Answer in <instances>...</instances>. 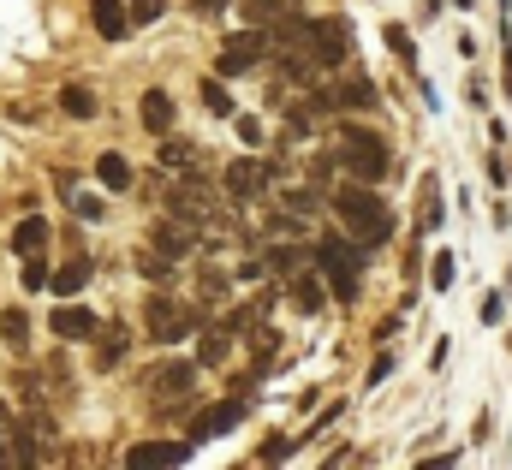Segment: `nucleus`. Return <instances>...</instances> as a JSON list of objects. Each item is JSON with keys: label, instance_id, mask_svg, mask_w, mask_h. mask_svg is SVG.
<instances>
[{"label": "nucleus", "instance_id": "f257e3e1", "mask_svg": "<svg viewBox=\"0 0 512 470\" xmlns=\"http://www.w3.org/2000/svg\"><path fill=\"white\" fill-rule=\"evenodd\" d=\"M334 209H340L346 233L358 238V244H387V238H393V209H387L370 185H352V191H340V197H334Z\"/></svg>", "mask_w": 512, "mask_h": 470}, {"label": "nucleus", "instance_id": "f03ea898", "mask_svg": "<svg viewBox=\"0 0 512 470\" xmlns=\"http://www.w3.org/2000/svg\"><path fill=\"white\" fill-rule=\"evenodd\" d=\"M364 250H352L346 238H322L316 244V268L328 274V286H334V298L340 304H358V292H364Z\"/></svg>", "mask_w": 512, "mask_h": 470}, {"label": "nucleus", "instance_id": "7ed1b4c3", "mask_svg": "<svg viewBox=\"0 0 512 470\" xmlns=\"http://www.w3.org/2000/svg\"><path fill=\"white\" fill-rule=\"evenodd\" d=\"M340 167L352 173V179H364V185H376V179H387V143L376 137V131H364V125H346L340 131Z\"/></svg>", "mask_w": 512, "mask_h": 470}, {"label": "nucleus", "instance_id": "20e7f679", "mask_svg": "<svg viewBox=\"0 0 512 470\" xmlns=\"http://www.w3.org/2000/svg\"><path fill=\"white\" fill-rule=\"evenodd\" d=\"M197 328H203V304L149 298V334H155L161 346H173V340H185V334H197Z\"/></svg>", "mask_w": 512, "mask_h": 470}, {"label": "nucleus", "instance_id": "39448f33", "mask_svg": "<svg viewBox=\"0 0 512 470\" xmlns=\"http://www.w3.org/2000/svg\"><path fill=\"white\" fill-rule=\"evenodd\" d=\"M268 30H239V36H227L221 42V60H215V72L221 78H245V72H256V60H268Z\"/></svg>", "mask_w": 512, "mask_h": 470}, {"label": "nucleus", "instance_id": "423d86ee", "mask_svg": "<svg viewBox=\"0 0 512 470\" xmlns=\"http://www.w3.org/2000/svg\"><path fill=\"white\" fill-rule=\"evenodd\" d=\"M149 393L161 399V411H185L191 393H197V369H191V363H161V369L149 375Z\"/></svg>", "mask_w": 512, "mask_h": 470}, {"label": "nucleus", "instance_id": "0eeeda50", "mask_svg": "<svg viewBox=\"0 0 512 470\" xmlns=\"http://www.w3.org/2000/svg\"><path fill=\"white\" fill-rule=\"evenodd\" d=\"M239 417H245V399H239V393H227V399H221L215 411H203V417L191 423V435H185V441H191V447H203V441H215V435H227V429H233Z\"/></svg>", "mask_w": 512, "mask_h": 470}, {"label": "nucleus", "instance_id": "6e6552de", "mask_svg": "<svg viewBox=\"0 0 512 470\" xmlns=\"http://www.w3.org/2000/svg\"><path fill=\"white\" fill-rule=\"evenodd\" d=\"M197 447L191 441H143V447H131L126 453V465L131 470H149V465H185Z\"/></svg>", "mask_w": 512, "mask_h": 470}, {"label": "nucleus", "instance_id": "1a4fd4ad", "mask_svg": "<svg viewBox=\"0 0 512 470\" xmlns=\"http://www.w3.org/2000/svg\"><path fill=\"white\" fill-rule=\"evenodd\" d=\"M209 203H215V191H209L203 179H191V173H185V185L167 197V215H179V221H203V215H209Z\"/></svg>", "mask_w": 512, "mask_h": 470}, {"label": "nucleus", "instance_id": "9d476101", "mask_svg": "<svg viewBox=\"0 0 512 470\" xmlns=\"http://www.w3.org/2000/svg\"><path fill=\"white\" fill-rule=\"evenodd\" d=\"M48 328H54V340H96V316L84 310V304H60L54 316H48Z\"/></svg>", "mask_w": 512, "mask_h": 470}, {"label": "nucleus", "instance_id": "9b49d317", "mask_svg": "<svg viewBox=\"0 0 512 470\" xmlns=\"http://www.w3.org/2000/svg\"><path fill=\"white\" fill-rule=\"evenodd\" d=\"M155 250H161V256H173V262H179V256H191V250H197V221L167 215V221L155 227Z\"/></svg>", "mask_w": 512, "mask_h": 470}, {"label": "nucleus", "instance_id": "f8f14e48", "mask_svg": "<svg viewBox=\"0 0 512 470\" xmlns=\"http://www.w3.org/2000/svg\"><path fill=\"white\" fill-rule=\"evenodd\" d=\"M268 179H274V167H268V161H233V167H227V191H233L239 203H251Z\"/></svg>", "mask_w": 512, "mask_h": 470}, {"label": "nucleus", "instance_id": "ddd939ff", "mask_svg": "<svg viewBox=\"0 0 512 470\" xmlns=\"http://www.w3.org/2000/svg\"><path fill=\"white\" fill-rule=\"evenodd\" d=\"M90 18H96V36H108V42H126L131 36L126 0H90Z\"/></svg>", "mask_w": 512, "mask_h": 470}, {"label": "nucleus", "instance_id": "4468645a", "mask_svg": "<svg viewBox=\"0 0 512 470\" xmlns=\"http://www.w3.org/2000/svg\"><path fill=\"white\" fill-rule=\"evenodd\" d=\"M137 114H143V125H149L155 137H167V131H173V96H167V90H149V96L137 102Z\"/></svg>", "mask_w": 512, "mask_h": 470}, {"label": "nucleus", "instance_id": "2eb2a0df", "mask_svg": "<svg viewBox=\"0 0 512 470\" xmlns=\"http://www.w3.org/2000/svg\"><path fill=\"white\" fill-rule=\"evenodd\" d=\"M48 286H54L60 298H72V292H84V286H90V256H72L66 268H54V274H48Z\"/></svg>", "mask_w": 512, "mask_h": 470}, {"label": "nucleus", "instance_id": "dca6fc26", "mask_svg": "<svg viewBox=\"0 0 512 470\" xmlns=\"http://www.w3.org/2000/svg\"><path fill=\"white\" fill-rule=\"evenodd\" d=\"M12 250H18V256H36V250H48V221H42V215H24V221L12 227Z\"/></svg>", "mask_w": 512, "mask_h": 470}, {"label": "nucleus", "instance_id": "f3484780", "mask_svg": "<svg viewBox=\"0 0 512 470\" xmlns=\"http://www.w3.org/2000/svg\"><path fill=\"white\" fill-rule=\"evenodd\" d=\"M96 179L108 185V191H131V161L120 149H108V155H96Z\"/></svg>", "mask_w": 512, "mask_h": 470}, {"label": "nucleus", "instance_id": "a211bd4d", "mask_svg": "<svg viewBox=\"0 0 512 470\" xmlns=\"http://www.w3.org/2000/svg\"><path fill=\"white\" fill-rule=\"evenodd\" d=\"M328 96H334V108H376V84H370V78H346V84H334Z\"/></svg>", "mask_w": 512, "mask_h": 470}, {"label": "nucleus", "instance_id": "6ab92c4d", "mask_svg": "<svg viewBox=\"0 0 512 470\" xmlns=\"http://www.w3.org/2000/svg\"><path fill=\"white\" fill-rule=\"evenodd\" d=\"M60 114L66 119H96V90H90V84H66V90H60Z\"/></svg>", "mask_w": 512, "mask_h": 470}, {"label": "nucleus", "instance_id": "aec40b11", "mask_svg": "<svg viewBox=\"0 0 512 470\" xmlns=\"http://www.w3.org/2000/svg\"><path fill=\"white\" fill-rule=\"evenodd\" d=\"M227 352H233V328L221 322V328H209V334H203V346H197V357H203L209 369H221V363H227Z\"/></svg>", "mask_w": 512, "mask_h": 470}, {"label": "nucleus", "instance_id": "412c9836", "mask_svg": "<svg viewBox=\"0 0 512 470\" xmlns=\"http://www.w3.org/2000/svg\"><path fill=\"white\" fill-rule=\"evenodd\" d=\"M304 262H310V250H298V244H274V250H268V268H274V274H286V280H292V274H304Z\"/></svg>", "mask_w": 512, "mask_h": 470}, {"label": "nucleus", "instance_id": "4be33fe9", "mask_svg": "<svg viewBox=\"0 0 512 470\" xmlns=\"http://www.w3.org/2000/svg\"><path fill=\"white\" fill-rule=\"evenodd\" d=\"M96 340H102V352H96V369H114V363L126 357V328H96Z\"/></svg>", "mask_w": 512, "mask_h": 470}, {"label": "nucleus", "instance_id": "5701e85b", "mask_svg": "<svg viewBox=\"0 0 512 470\" xmlns=\"http://www.w3.org/2000/svg\"><path fill=\"white\" fill-rule=\"evenodd\" d=\"M0 340H6L12 352H24V346H30V316H24V310H6V316H0Z\"/></svg>", "mask_w": 512, "mask_h": 470}, {"label": "nucleus", "instance_id": "b1692460", "mask_svg": "<svg viewBox=\"0 0 512 470\" xmlns=\"http://www.w3.org/2000/svg\"><path fill=\"white\" fill-rule=\"evenodd\" d=\"M161 167L167 173H197V149L191 143H161Z\"/></svg>", "mask_w": 512, "mask_h": 470}, {"label": "nucleus", "instance_id": "393cba45", "mask_svg": "<svg viewBox=\"0 0 512 470\" xmlns=\"http://www.w3.org/2000/svg\"><path fill=\"white\" fill-rule=\"evenodd\" d=\"M292 298H298V310H310V316L322 310V286H316V280H304V274H292Z\"/></svg>", "mask_w": 512, "mask_h": 470}, {"label": "nucleus", "instance_id": "a878e982", "mask_svg": "<svg viewBox=\"0 0 512 470\" xmlns=\"http://www.w3.org/2000/svg\"><path fill=\"white\" fill-rule=\"evenodd\" d=\"M203 102H209V114H233V96L221 78H203Z\"/></svg>", "mask_w": 512, "mask_h": 470}, {"label": "nucleus", "instance_id": "bb28decb", "mask_svg": "<svg viewBox=\"0 0 512 470\" xmlns=\"http://www.w3.org/2000/svg\"><path fill=\"white\" fill-rule=\"evenodd\" d=\"M137 274H149V280H167V274H173V256H161V250H143V256H137Z\"/></svg>", "mask_w": 512, "mask_h": 470}, {"label": "nucleus", "instance_id": "cd10ccee", "mask_svg": "<svg viewBox=\"0 0 512 470\" xmlns=\"http://www.w3.org/2000/svg\"><path fill=\"white\" fill-rule=\"evenodd\" d=\"M441 227V191H435V179L423 185V233H435Z\"/></svg>", "mask_w": 512, "mask_h": 470}, {"label": "nucleus", "instance_id": "c85d7f7f", "mask_svg": "<svg viewBox=\"0 0 512 470\" xmlns=\"http://www.w3.org/2000/svg\"><path fill=\"white\" fill-rule=\"evenodd\" d=\"M24 286H30V292H42V286H48V262H42V250H36V256H24Z\"/></svg>", "mask_w": 512, "mask_h": 470}, {"label": "nucleus", "instance_id": "c756f323", "mask_svg": "<svg viewBox=\"0 0 512 470\" xmlns=\"http://www.w3.org/2000/svg\"><path fill=\"white\" fill-rule=\"evenodd\" d=\"M161 6H167V0H126L131 24H155V18H161Z\"/></svg>", "mask_w": 512, "mask_h": 470}, {"label": "nucleus", "instance_id": "7c9ffc66", "mask_svg": "<svg viewBox=\"0 0 512 470\" xmlns=\"http://www.w3.org/2000/svg\"><path fill=\"white\" fill-rule=\"evenodd\" d=\"M256 459H262V465H274V459H292V441H286V435H268Z\"/></svg>", "mask_w": 512, "mask_h": 470}, {"label": "nucleus", "instance_id": "2f4dec72", "mask_svg": "<svg viewBox=\"0 0 512 470\" xmlns=\"http://www.w3.org/2000/svg\"><path fill=\"white\" fill-rule=\"evenodd\" d=\"M12 435H18V423H12V411L0 405V465H12Z\"/></svg>", "mask_w": 512, "mask_h": 470}, {"label": "nucleus", "instance_id": "473e14b6", "mask_svg": "<svg viewBox=\"0 0 512 470\" xmlns=\"http://www.w3.org/2000/svg\"><path fill=\"white\" fill-rule=\"evenodd\" d=\"M286 203H292V215H316V203H322V191H292Z\"/></svg>", "mask_w": 512, "mask_h": 470}, {"label": "nucleus", "instance_id": "72a5a7b5", "mask_svg": "<svg viewBox=\"0 0 512 470\" xmlns=\"http://www.w3.org/2000/svg\"><path fill=\"white\" fill-rule=\"evenodd\" d=\"M429 280H435V292H447V286H453V256H435V268H429Z\"/></svg>", "mask_w": 512, "mask_h": 470}, {"label": "nucleus", "instance_id": "f704fd0d", "mask_svg": "<svg viewBox=\"0 0 512 470\" xmlns=\"http://www.w3.org/2000/svg\"><path fill=\"white\" fill-rule=\"evenodd\" d=\"M72 209H78L84 221H102V215H108V209H102V197H72Z\"/></svg>", "mask_w": 512, "mask_h": 470}, {"label": "nucleus", "instance_id": "c9c22d12", "mask_svg": "<svg viewBox=\"0 0 512 470\" xmlns=\"http://www.w3.org/2000/svg\"><path fill=\"white\" fill-rule=\"evenodd\" d=\"M387 48H393L399 60H411V36H405V30H387Z\"/></svg>", "mask_w": 512, "mask_h": 470}, {"label": "nucleus", "instance_id": "e433bc0d", "mask_svg": "<svg viewBox=\"0 0 512 470\" xmlns=\"http://www.w3.org/2000/svg\"><path fill=\"white\" fill-rule=\"evenodd\" d=\"M221 6H227V0H191V12H203V18H215Z\"/></svg>", "mask_w": 512, "mask_h": 470}]
</instances>
